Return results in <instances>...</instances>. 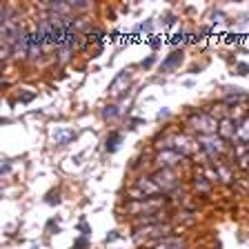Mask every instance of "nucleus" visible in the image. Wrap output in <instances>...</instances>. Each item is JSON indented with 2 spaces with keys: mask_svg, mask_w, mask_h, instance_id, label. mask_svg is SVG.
I'll return each instance as SVG.
<instances>
[{
  "mask_svg": "<svg viewBox=\"0 0 249 249\" xmlns=\"http://www.w3.org/2000/svg\"><path fill=\"white\" fill-rule=\"evenodd\" d=\"M187 124H189V129L192 131H196L198 136H213V134H218V120L213 118L212 114H196V116H192V118L187 120Z\"/></svg>",
  "mask_w": 249,
  "mask_h": 249,
  "instance_id": "nucleus-1",
  "label": "nucleus"
},
{
  "mask_svg": "<svg viewBox=\"0 0 249 249\" xmlns=\"http://www.w3.org/2000/svg\"><path fill=\"white\" fill-rule=\"evenodd\" d=\"M182 160H185V156L174 149H162L156 154V165L160 167V169H174V167H178Z\"/></svg>",
  "mask_w": 249,
  "mask_h": 249,
  "instance_id": "nucleus-7",
  "label": "nucleus"
},
{
  "mask_svg": "<svg viewBox=\"0 0 249 249\" xmlns=\"http://www.w3.org/2000/svg\"><path fill=\"white\" fill-rule=\"evenodd\" d=\"M151 65H154V56H151V58H147V60L142 62V67H151Z\"/></svg>",
  "mask_w": 249,
  "mask_h": 249,
  "instance_id": "nucleus-23",
  "label": "nucleus"
},
{
  "mask_svg": "<svg viewBox=\"0 0 249 249\" xmlns=\"http://www.w3.org/2000/svg\"><path fill=\"white\" fill-rule=\"evenodd\" d=\"M180 62H182V52H171L169 56L165 58V60H162V65H160V69L165 73H169V71H174V69L176 67H180Z\"/></svg>",
  "mask_w": 249,
  "mask_h": 249,
  "instance_id": "nucleus-12",
  "label": "nucleus"
},
{
  "mask_svg": "<svg viewBox=\"0 0 249 249\" xmlns=\"http://www.w3.org/2000/svg\"><path fill=\"white\" fill-rule=\"evenodd\" d=\"M236 156H238V167L249 169V147L247 145H238L236 147Z\"/></svg>",
  "mask_w": 249,
  "mask_h": 249,
  "instance_id": "nucleus-17",
  "label": "nucleus"
},
{
  "mask_svg": "<svg viewBox=\"0 0 249 249\" xmlns=\"http://www.w3.org/2000/svg\"><path fill=\"white\" fill-rule=\"evenodd\" d=\"M247 171H249V169H247Z\"/></svg>",
  "mask_w": 249,
  "mask_h": 249,
  "instance_id": "nucleus-25",
  "label": "nucleus"
},
{
  "mask_svg": "<svg viewBox=\"0 0 249 249\" xmlns=\"http://www.w3.org/2000/svg\"><path fill=\"white\" fill-rule=\"evenodd\" d=\"M185 247V240H180V238H165V240H160V243L156 245L154 249H182Z\"/></svg>",
  "mask_w": 249,
  "mask_h": 249,
  "instance_id": "nucleus-16",
  "label": "nucleus"
},
{
  "mask_svg": "<svg viewBox=\"0 0 249 249\" xmlns=\"http://www.w3.org/2000/svg\"><path fill=\"white\" fill-rule=\"evenodd\" d=\"M238 73H240V76H245V73H249V67H247V65H243V62H240V65H238Z\"/></svg>",
  "mask_w": 249,
  "mask_h": 249,
  "instance_id": "nucleus-22",
  "label": "nucleus"
},
{
  "mask_svg": "<svg viewBox=\"0 0 249 249\" xmlns=\"http://www.w3.org/2000/svg\"><path fill=\"white\" fill-rule=\"evenodd\" d=\"M162 145H165V149H174L182 156H192L200 147V142H196L194 138H189L185 134H176V136H167Z\"/></svg>",
  "mask_w": 249,
  "mask_h": 249,
  "instance_id": "nucleus-4",
  "label": "nucleus"
},
{
  "mask_svg": "<svg viewBox=\"0 0 249 249\" xmlns=\"http://www.w3.org/2000/svg\"><path fill=\"white\" fill-rule=\"evenodd\" d=\"M116 116H118V109H116L114 105H107V107L103 109V118L105 120H114Z\"/></svg>",
  "mask_w": 249,
  "mask_h": 249,
  "instance_id": "nucleus-19",
  "label": "nucleus"
},
{
  "mask_svg": "<svg viewBox=\"0 0 249 249\" xmlns=\"http://www.w3.org/2000/svg\"><path fill=\"white\" fill-rule=\"evenodd\" d=\"M194 187H196L198 192L207 194L209 189H212V180H207V174H196V178H194Z\"/></svg>",
  "mask_w": 249,
  "mask_h": 249,
  "instance_id": "nucleus-15",
  "label": "nucleus"
},
{
  "mask_svg": "<svg viewBox=\"0 0 249 249\" xmlns=\"http://www.w3.org/2000/svg\"><path fill=\"white\" fill-rule=\"evenodd\" d=\"M233 145H249V118H243L238 123V127H236V136H233Z\"/></svg>",
  "mask_w": 249,
  "mask_h": 249,
  "instance_id": "nucleus-11",
  "label": "nucleus"
},
{
  "mask_svg": "<svg viewBox=\"0 0 249 249\" xmlns=\"http://www.w3.org/2000/svg\"><path fill=\"white\" fill-rule=\"evenodd\" d=\"M169 231H171L169 225H162V223L149 225V227H145V229H138V231L134 233V240L138 245H142V240H156V245H158L160 240H165V236H169Z\"/></svg>",
  "mask_w": 249,
  "mask_h": 249,
  "instance_id": "nucleus-5",
  "label": "nucleus"
},
{
  "mask_svg": "<svg viewBox=\"0 0 249 249\" xmlns=\"http://www.w3.org/2000/svg\"><path fill=\"white\" fill-rule=\"evenodd\" d=\"M154 182L158 187H160V192L162 194H169V192H174L178 185H180V178L174 174V169H158L154 174Z\"/></svg>",
  "mask_w": 249,
  "mask_h": 249,
  "instance_id": "nucleus-6",
  "label": "nucleus"
},
{
  "mask_svg": "<svg viewBox=\"0 0 249 249\" xmlns=\"http://www.w3.org/2000/svg\"><path fill=\"white\" fill-rule=\"evenodd\" d=\"M129 83H131L129 71H120L118 76H116L114 80H111V85H109V93H111V96H120V93L127 91Z\"/></svg>",
  "mask_w": 249,
  "mask_h": 249,
  "instance_id": "nucleus-8",
  "label": "nucleus"
},
{
  "mask_svg": "<svg viewBox=\"0 0 249 249\" xmlns=\"http://www.w3.org/2000/svg\"><path fill=\"white\" fill-rule=\"evenodd\" d=\"M11 52H14L16 56H29V34H27L25 29H20V34L16 36Z\"/></svg>",
  "mask_w": 249,
  "mask_h": 249,
  "instance_id": "nucleus-9",
  "label": "nucleus"
},
{
  "mask_svg": "<svg viewBox=\"0 0 249 249\" xmlns=\"http://www.w3.org/2000/svg\"><path fill=\"white\" fill-rule=\"evenodd\" d=\"M136 31H145V34H151V20H147V22H142V25H138V27H136Z\"/></svg>",
  "mask_w": 249,
  "mask_h": 249,
  "instance_id": "nucleus-20",
  "label": "nucleus"
},
{
  "mask_svg": "<svg viewBox=\"0 0 249 249\" xmlns=\"http://www.w3.org/2000/svg\"><path fill=\"white\" fill-rule=\"evenodd\" d=\"M87 238H78L76 240V243H73V249H85V247H87Z\"/></svg>",
  "mask_w": 249,
  "mask_h": 249,
  "instance_id": "nucleus-21",
  "label": "nucleus"
},
{
  "mask_svg": "<svg viewBox=\"0 0 249 249\" xmlns=\"http://www.w3.org/2000/svg\"><path fill=\"white\" fill-rule=\"evenodd\" d=\"M198 142H200V149L207 154V158H209V160H213V162L220 160V156L227 151V142H225V140L220 138L218 134L200 136V138H198Z\"/></svg>",
  "mask_w": 249,
  "mask_h": 249,
  "instance_id": "nucleus-3",
  "label": "nucleus"
},
{
  "mask_svg": "<svg viewBox=\"0 0 249 249\" xmlns=\"http://www.w3.org/2000/svg\"><path fill=\"white\" fill-rule=\"evenodd\" d=\"M247 147H249V145H247Z\"/></svg>",
  "mask_w": 249,
  "mask_h": 249,
  "instance_id": "nucleus-26",
  "label": "nucleus"
},
{
  "mask_svg": "<svg viewBox=\"0 0 249 249\" xmlns=\"http://www.w3.org/2000/svg\"><path fill=\"white\" fill-rule=\"evenodd\" d=\"M120 142H123V134H120V131H111V134L107 136V140H105V147H107L109 154H114L120 147Z\"/></svg>",
  "mask_w": 249,
  "mask_h": 249,
  "instance_id": "nucleus-14",
  "label": "nucleus"
},
{
  "mask_svg": "<svg viewBox=\"0 0 249 249\" xmlns=\"http://www.w3.org/2000/svg\"><path fill=\"white\" fill-rule=\"evenodd\" d=\"M216 174H218V178H220L223 182H231V171H229L223 162H216Z\"/></svg>",
  "mask_w": 249,
  "mask_h": 249,
  "instance_id": "nucleus-18",
  "label": "nucleus"
},
{
  "mask_svg": "<svg viewBox=\"0 0 249 249\" xmlns=\"http://www.w3.org/2000/svg\"><path fill=\"white\" fill-rule=\"evenodd\" d=\"M80 229H83V233H89V227L85 223H80Z\"/></svg>",
  "mask_w": 249,
  "mask_h": 249,
  "instance_id": "nucleus-24",
  "label": "nucleus"
},
{
  "mask_svg": "<svg viewBox=\"0 0 249 249\" xmlns=\"http://www.w3.org/2000/svg\"><path fill=\"white\" fill-rule=\"evenodd\" d=\"M73 138H76V131L73 129H56L52 134L53 145H67V142H71Z\"/></svg>",
  "mask_w": 249,
  "mask_h": 249,
  "instance_id": "nucleus-13",
  "label": "nucleus"
},
{
  "mask_svg": "<svg viewBox=\"0 0 249 249\" xmlns=\"http://www.w3.org/2000/svg\"><path fill=\"white\" fill-rule=\"evenodd\" d=\"M236 127H238V124L233 123L231 118H223L220 124H218V136H220L223 140H233V136H236Z\"/></svg>",
  "mask_w": 249,
  "mask_h": 249,
  "instance_id": "nucleus-10",
  "label": "nucleus"
},
{
  "mask_svg": "<svg viewBox=\"0 0 249 249\" xmlns=\"http://www.w3.org/2000/svg\"><path fill=\"white\" fill-rule=\"evenodd\" d=\"M165 205V198L158 196V198H147V200H131L127 202V212L131 216H151V213H158V209H162Z\"/></svg>",
  "mask_w": 249,
  "mask_h": 249,
  "instance_id": "nucleus-2",
  "label": "nucleus"
}]
</instances>
